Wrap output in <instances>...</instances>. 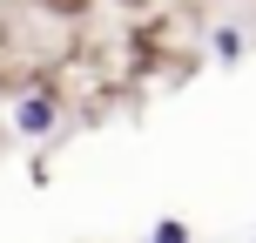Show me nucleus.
<instances>
[{"mask_svg":"<svg viewBox=\"0 0 256 243\" xmlns=\"http://www.w3.org/2000/svg\"><path fill=\"white\" fill-rule=\"evenodd\" d=\"M148 236H155V243H182V236H189V223H176V216H162V223H155Z\"/></svg>","mask_w":256,"mask_h":243,"instance_id":"7ed1b4c3","label":"nucleus"},{"mask_svg":"<svg viewBox=\"0 0 256 243\" xmlns=\"http://www.w3.org/2000/svg\"><path fill=\"white\" fill-rule=\"evenodd\" d=\"M40 7H48V14H68V21H74V14H88V0H40Z\"/></svg>","mask_w":256,"mask_h":243,"instance_id":"20e7f679","label":"nucleus"},{"mask_svg":"<svg viewBox=\"0 0 256 243\" xmlns=\"http://www.w3.org/2000/svg\"><path fill=\"white\" fill-rule=\"evenodd\" d=\"M14 128L34 142H48L54 128H61V88H27L20 102H14Z\"/></svg>","mask_w":256,"mask_h":243,"instance_id":"f257e3e1","label":"nucleus"},{"mask_svg":"<svg viewBox=\"0 0 256 243\" xmlns=\"http://www.w3.org/2000/svg\"><path fill=\"white\" fill-rule=\"evenodd\" d=\"M209 54H216L222 68H236L243 61V27H216V34H209Z\"/></svg>","mask_w":256,"mask_h":243,"instance_id":"f03ea898","label":"nucleus"}]
</instances>
